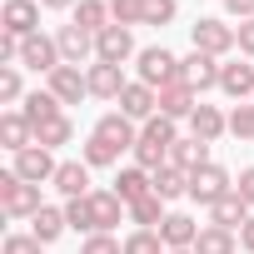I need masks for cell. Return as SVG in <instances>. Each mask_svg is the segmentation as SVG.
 <instances>
[{
	"label": "cell",
	"mask_w": 254,
	"mask_h": 254,
	"mask_svg": "<svg viewBox=\"0 0 254 254\" xmlns=\"http://www.w3.org/2000/svg\"><path fill=\"white\" fill-rule=\"evenodd\" d=\"M65 60H60V45H55V35H45V30H35V35H25L20 40V70H35V75H55Z\"/></svg>",
	"instance_id": "obj_8"
},
{
	"label": "cell",
	"mask_w": 254,
	"mask_h": 254,
	"mask_svg": "<svg viewBox=\"0 0 254 254\" xmlns=\"http://www.w3.org/2000/svg\"><path fill=\"white\" fill-rule=\"evenodd\" d=\"M125 254H170V249H165L160 229H130L125 234Z\"/></svg>",
	"instance_id": "obj_33"
},
{
	"label": "cell",
	"mask_w": 254,
	"mask_h": 254,
	"mask_svg": "<svg viewBox=\"0 0 254 254\" xmlns=\"http://www.w3.org/2000/svg\"><path fill=\"white\" fill-rule=\"evenodd\" d=\"M170 254H194V249H170Z\"/></svg>",
	"instance_id": "obj_48"
},
{
	"label": "cell",
	"mask_w": 254,
	"mask_h": 254,
	"mask_svg": "<svg viewBox=\"0 0 254 254\" xmlns=\"http://www.w3.org/2000/svg\"><path fill=\"white\" fill-rule=\"evenodd\" d=\"M85 204H90V229L95 234H115L125 219H130V204H125L115 190H95V194H85Z\"/></svg>",
	"instance_id": "obj_7"
},
{
	"label": "cell",
	"mask_w": 254,
	"mask_h": 254,
	"mask_svg": "<svg viewBox=\"0 0 254 254\" xmlns=\"http://www.w3.org/2000/svg\"><path fill=\"white\" fill-rule=\"evenodd\" d=\"M95 140H105L115 155H125V150H135L140 145V125L130 120V115H120V110H105L100 120H95V130H90Z\"/></svg>",
	"instance_id": "obj_6"
},
{
	"label": "cell",
	"mask_w": 254,
	"mask_h": 254,
	"mask_svg": "<svg viewBox=\"0 0 254 254\" xmlns=\"http://www.w3.org/2000/svg\"><path fill=\"white\" fill-rule=\"evenodd\" d=\"M45 90H50L60 105H80V100L90 95V80H85L80 65H60L55 75H45Z\"/></svg>",
	"instance_id": "obj_16"
},
{
	"label": "cell",
	"mask_w": 254,
	"mask_h": 254,
	"mask_svg": "<svg viewBox=\"0 0 254 254\" xmlns=\"http://www.w3.org/2000/svg\"><path fill=\"white\" fill-rule=\"evenodd\" d=\"M234 190H239V199H244V204L254 209V165H244V170H239V180H234Z\"/></svg>",
	"instance_id": "obj_44"
},
{
	"label": "cell",
	"mask_w": 254,
	"mask_h": 254,
	"mask_svg": "<svg viewBox=\"0 0 254 254\" xmlns=\"http://www.w3.org/2000/svg\"><path fill=\"white\" fill-rule=\"evenodd\" d=\"M0 254H45V244L25 229V234H5V249H0Z\"/></svg>",
	"instance_id": "obj_40"
},
{
	"label": "cell",
	"mask_w": 254,
	"mask_h": 254,
	"mask_svg": "<svg viewBox=\"0 0 254 254\" xmlns=\"http://www.w3.org/2000/svg\"><path fill=\"white\" fill-rule=\"evenodd\" d=\"M194 110H199V95H194L185 80H175V85L160 90V115H165V120H190Z\"/></svg>",
	"instance_id": "obj_21"
},
{
	"label": "cell",
	"mask_w": 254,
	"mask_h": 254,
	"mask_svg": "<svg viewBox=\"0 0 254 254\" xmlns=\"http://www.w3.org/2000/svg\"><path fill=\"white\" fill-rule=\"evenodd\" d=\"M0 30H10V35H35L40 30V0H5L0 5Z\"/></svg>",
	"instance_id": "obj_14"
},
{
	"label": "cell",
	"mask_w": 254,
	"mask_h": 254,
	"mask_svg": "<svg viewBox=\"0 0 254 254\" xmlns=\"http://www.w3.org/2000/svg\"><path fill=\"white\" fill-rule=\"evenodd\" d=\"M65 199H85V194H95L90 190V165L85 160H60V170H55V180H50Z\"/></svg>",
	"instance_id": "obj_20"
},
{
	"label": "cell",
	"mask_w": 254,
	"mask_h": 254,
	"mask_svg": "<svg viewBox=\"0 0 254 254\" xmlns=\"http://www.w3.org/2000/svg\"><path fill=\"white\" fill-rule=\"evenodd\" d=\"M135 55H140L135 50V30L110 25V30L95 35V60H105V65H125V60H135Z\"/></svg>",
	"instance_id": "obj_12"
},
{
	"label": "cell",
	"mask_w": 254,
	"mask_h": 254,
	"mask_svg": "<svg viewBox=\"0 0 254 254\" xmlns=\"http://www.w3.org/2000/svg\"><path fill=\"white\" fill-rule=\"evenodd\" d=\"M175 140H180L175 120L155 115V120H145V125H140V145H135L130 155H135V165H140V170H150V175H155V170H165V165H170Z\"/></svg>",
	"instance_id": "obj_1"
},
{
	"label": "cell",
	"mask_w": 254,
	"mask_h": 254,
	"mask_svg": "<svg viewBox=\"0 0 254 254\" xmlns=\"http://www.w3.org/2000/svg\"><path fill=\"white\" fill-rule=\"evenodd\" d=\"M70 140H75V120H70V115H55V120L35 125V145H45V150H60V145H70Z\"/></svg>",
	"instance_id": "obj_31"
},
{
	"label": "cell",
	"mask_w": 254,
	"mask_h": 254,
	"mask_svg": "<svg viewBox=\"0 0 254 254\" xmlns=\"http://www.w3.org/2000/svg\"><path fill=\"white\" fill-rule=\"evenodd\" d=\"M85 80H90V100H120L125 95V65H105V60H95V65H85Z\"/></svg>",
	"instance_id": "obj_15"
},
{
	"label": "cell",
	"mask_w": 254,
	"mask_h": 254,
	"mask_svg": "<svg viewBox=\"0 0 254 254\" xmlns=\"http://www.w3.org/2000/svg\"><path fill=\"white\" fill-rule=\"evenodd\" d=\"M10 170H15L20 180H30V185H50V180H55V170H60V160H55V150L30 145V150L10 155Z\"/></svg>",
	"instance_id": "obj_11"
},
{
	"label": "cell",
	"mask_w": 254,
	"mask_h": 254,
	"mask_svg": "<svg viewBox=\"0 0 254 254\" xmlns=\"http://www.w3.org/2000/svg\"><path fill=\"white\" fill-rule=\"evenodd\" d=\"M170 165H180V170H190V175H194V170H204V165H209V145H204V140H194V135H180V140H175V150H170Z\"/></svg>",
	"instance_id": "obj_25"
},
{
	"label": "cell",
	"mask_w": 254,
	"mask_h": 254,
	"mask_svg": "<svg viewBox=\"0 0 254 254\" xmlns=\"http://www.w3.org/2000/svg\"><path fill=\"white\" fill-rule=\"evenodd\" d=\"M234 55L254 60V20H239V25H234Z\"/></svg>",
	"instance_id": "obj_42"
},
{
	"label": "cell",
	"mask_w": 254,
	"mask_h": 254,
	"mask_svg": "<svg viewBox=\"0 0 254 254\" xmlns=\"http://www.w3.org/2000/svg\"><path fill=\"white\" fill-rule=\"evenodd\" d=\"M180 5L175 0H145V25H175Z\"/></svg>",
	"instance_id": "obj_39"
},
{
	"label": "cell",
	"mask_w": 254,
	"mask_h": 254,
	"mask_svg": "<svg viewBox=\"0 0 254 254\" xmlns=\"http://www.w3.org/2000/svg\"><path fill=\"white\" fill-rule=\"evenodd\" d=\"M40 209H45L40 185L20 180L15 170H5V175H0V214H5V219H35Z\"/></svg>",
	"instance_id": "obj_2"
},
{
	"label": "cell",
	"mask_w": 254,
	"mask_h": 254,
	"mask_svg": "<svg viewBox=\"0 0 254 254\" xmlns=\"http://www.w3.org/2000/svg\"><path fill=\"white\" fill-rule=\"evenodd\" d=\"M224 194H234V175H229L224 165H214V160H209L204 170H194V175H190V199H194V204L214 209Z\"/></svg>",
	"instance_id": "obj_5"
},
{
	"label": "cell",
	"mask_w": 254,
	"mask_h": 254,
	"mask_svg": "<svg viewBox=\"0 0 254 254\" xmlns=\"http://www.w3.org/2000/svg\"><path fill=\"white\" fill-rule=\"evenodd\" d=\"M80 160H85L90 170H110V165H120V155H115V150H110L105 140H95V135H90V140L80 145Z\"/></svg>",
	"instance_id": "obj_36"
},
{
	"label": "cell",
	"mask_w": 254,
	"mask_h": 254,
	"mask_svg": "<svg viewBox=\"0 0 254 254\" xmlns=\"http://www.w3.org/2000/svg\"><path fill=\"white\" fill-rule=\"evenodd\" d=\"M40 5H45V10H75L80 0H40Z\"/></svg>",
	"instance_id": "obj_47"
},
{
	"label": "cell",
	"mask_w": 254,
	"mask_h": 254,
	"mask_svg": "<svg viewBox=\"0 0 254 254\" xmlns=\"http://www.w3.org/2000/svg\"><path fill=\"white\" fill-rule=\"evenodd\" d=\"M70 25H80L85 35L110 30V25H115V20H110V0H80V5L70 10Z\"/></svg>",
	"instance_id": "obj_24"
},
{
	"label": "cell",
	"mask_w": 254,
	"mask_h": 254,
	"mask_svg": "<svg viewBox=\"0 0 254 254\" xmlns=\"http://www.w3.org/2000/svg\"><path fill=\"white\" fill-rule=\"evenodd\" d=\"M65 229H70V219H65V204H60V209H55V204H45V209L30 219V234H35L40 244H55Z\"/></svg>",
	"instance_id": "obj_29"
},
{
	"label": "cell",
	"mask_w": 254,
	"mask_h": 254,
	"mask_svg": "<svg viewBox=\"0 0 254 254\" xmlns=\"http://www.w3.org/2000/svg\"><path fill=\"white\" fill-rule=\"evenodd\" d=\"M65 219H70L75 234H95V229H90V204H85V199H65Z\"/></svg>",
	"instance_id": "obj_41"
},
{
	"label": "cell",
	"mask_w": 254,
	"mask_h": 254,
	"mask_svg": "<svg viewBox=\"0 0 254 254\" xmlns=\"http://www.w3.org/2000/svg\"><path fill=\"white\" fill-rule=\"evenodd\" d=\"M115 105H120V115H130L135 125H145V120L160 115V90H150L145 80H130V85H125V95H120Z\"/></svg>",
	"instance_id": "obj_13"
},
{
	"label": "cell",
	"mask_w": 254,
	"mask_h": 254,
	"mask_svg": "<svg viewBox=\"0 0 254 254\" xmlns=\"http://www.w3.org/2000/svg\"><path fill=\"white\" fill-rule=\"evenodd\" d=\"M219 95H224V100H234V105L254 100V60L229 55V60L219 65Z\"/></svg>",
	"instance_id": "obj_9"
},
{
	"label": "cell",
	"mask_w": 254,
	"mask_h": 254,
	"mask_svg": "<svg viewBox=\"0 0 254 254\" xmlns=\"http://www.w3.org/2000/svg\"><path fill=\"white\" fill-rule=\"evenodd\" d=\"M0 145H5L10 155H20V150L35 145V130H30V120H25L20 110H5V115H0Z\"/></svg>",
	"instance_id": "obj_22"
},
{
	"label": "cell",
	"mask_w": 254,
	"mask_h": 254,
	"mask_svg": "<svg viewBox=\"0 0 254 254\" xmlns=\"http://www.w3.org/2000/svg\"><path fill=\"white\" fill-rule=\"evenodd\" d=\"M219 65H224V60H214V55H204V50H190V55H180V80H185L194 95L219 90Z\"/></svg>",
	"instance_id": "obj_10"
},
{
	"label": "cell",
	"mask_w": 254,
	"mask_h": 254,
	"mask_svg": "<svg viewBox=\"0 0 254 254\" xmlns=\"http://www.w3.org/2000/svg\"><path fill=\"white\" fill-rule=\"evenodd\" d=\"M249 214H254V209H249V204L239 199V190H234V194H224V199L209 209V224H219V229H234V234H239Z\"/></svg>",
	"instance_id": "obj_27"
},
{
	"label": "cell",
	"mask_w": 254,
	"mask_h": 254,
	"mask_svg": "<svg viewBox=\"0 0 254 254\" xmlns=\"http://www.w3.org/2000/svg\"><path fill=\"white\" fill-rule=\"evenodd\" d=\"M110 20L125 25V30L145 25V0H110Z\"/></svg>",
	"instance_id": "obj_35"
},
{
	"label": "cell",
	"mask_w": 254,
	"mask_h": 254,
	"mask_svg": "<svg viewBox=\"0 0 254 254\" xmlns=\"http://www.w3.org/2000/svg\"><path fill=\"white\" fill-rule=\"evenodd\" d=\"M224 15L229 20H254V0H224Z\"/></svg>",
	"instance_id": "obj_45"
},
{
	"label": "cell",
	"mask_w": 254,
	"mask_h": 254,
	"mask_svg": "<svg viewBox=\"0 0 254 254\" xmlns=\"http://www.w3.org/2000/svg\"><path fill=\"white\" fill-rule=\"evenodd\" d=\"M199 219L194 214H185V209H170L165 214V224H160V239H165V249H194V239H199Z\"/></svg>",
	"instance_id": "obj_17"
},
{
	"label": "cell",
	"mask_w": 254,
	"mask_h": 254,
	"mask_svg": "<svg viewBox=\"0 0 254 254\" xmlns=\"http://www.w3.org/2000/svg\"><path fill=\"white\" fill-rule=\"evenodd\" d=\"M135 80H145L150 90L175 85V80H180V55L165 50V45H145V50L135 55Z\"/></svg>",
	"instance_id": "obj_3"
},
{
	"label": "cell",
	"mask_w": 254,
	"mask_h": 254,
	"mask_svg": "<svg viewBox=\"0 0 254 254\" xmlns=\"http://www.w3.org/2000/svg\"><path fill=\"white\" fill-rule=\"evenodd\" d=\"M229 135L234 140H254V100H244V105L229 110Z\"/></svg>",
	"instance_id": "obj_37"
},
{
	"label": "cell",
	"mask_w": 254,
	"mask_h": 254,
	"mask_svg": "<svg viewBox=\"0 0 254 254\" xmlns=\"http://www.w3.org/2000/svg\"><path fill=\"white\" fill-rule=\"evenodd\" d=\"M155 194H160L165 204H175V199H190V170H180V165H165V170H155Z\"/></svg>",
	"instance_id": "obj_26"
},
{
	"label": "cell",
	"mask_w": 254,
	"mask_h": 254,
	"mask_svg": "<svg viewBox=\"0 0 254 254\" xmlns=\"http://www.w3.org/2000/svg\"><path fill=\"white\" fill-rule=\"evenodd\" d=\"M190 135H194V140H204V145L224 140V135H229V115H224L219 105H204V100H199V110L190 115Z\"/></svg>",
	"instance_id": "obj_19"
},
{
	"label": "cell",
	"mask_w": 254,
	"mask_h": 254,
	"mask_svg": "<svg viewBox=\"0 0 254 254\" xmlns=\"http://www.w3.org/2000/svg\"><path fill=\"white\" fill-rule=\"evenodd\" d=\"M80 254H125V239H115V234H85Z\"/></svg>",
	"instance_id": "obj_38"
},
{
	"label": "cell",
	"mask_w": 254,
	"mask_h": 254,
	"mask_svg": "<svg viewBox=\"0 0 254 254\" xmlns=\"http://www.w3.org/2000/svg\"><path fill=\"white\" fill-rule=\"evenodd\" d=\"M0 105H25V80H20V65H0Z\"/></svg>",
	"instance_id": "obj_34"
},
{
	"label": "cell",
	"mask_w": 254,
	"mask_h": 254,
	"mask_svg": "<svg viewBox=\"0 0 254 254\" xmlns=\"http://www.w3.org/2000/svg\"><path fill=\"white\" fill-rule=\"evenodd\" d=\"M20 115L30 120V130H35V125H45V120H55V115H65V105L50 95V90H30L25 95V105H20Z\"/></svg>",
	"instance_id": "obj_28"
},
{
	"label": "cell",
	"mask_w": 254,
	"mask_h": 254,
	"mask_svg": "<svg viewBox=\"0 0 254 254\" xmlns=\"http://www.w3.org/2000/svg\"><path fill=\"white\" fill-rule=\"evenodd\" d=\"M0 65H20V35L0 30Z\"/></svg>",
	"instance_id": "obj_43"
},
{
	"label": "cell",
	"mask_w": 254,
	"mask_h": 254,
	"mask_svg": "<svg viewBox=\"0 0 254 254\" xmlns=\"http://www.w3.org/2000/svg\"><path fill=\"white\" fill-rule=\"evenodd\" d=\"M55 45H60V60L65 65H95V35H85L80 25H60L55 30Z\"/></svg>",
	"instance_id": "obj_18"
},
{
	"label": "cell",
	"mask_w": 254,
	"mask_h": 254,
	"mask_svg": "<svg viewBox=\"0 0 254 254\" xmlns=\"http://www.w3.org/2000/svg\"><path fill=\"white\" fill-rule=\"evenodd\" d=\"M165 214H170V209H165V199H160V194H145V199H135V204H130V224H135V229H160V224H165Z\"/></svg>",
	"instance_id": "obj_32"
},
{
	"label": "cell",
	"mask_w": 254,
	"mask_h": 254,
	"mask_svg": "<svg viewBox=\"0 0 254 254\" xmlns=\"http://www.w3.org/2000/svg\"><path fill=\"white\" fill-rule=\"evenodd\" d=\"M194 254H239V234L219 229V224H204L199 239H194Z\"/></svg>",
	"instance_id": "obj_30"
},
{
	"label": "cell",
	"mask_w": 254,
	"mask_h": 254,
	"mask_svg": "<svg viewBox=\"0 0 254 254\" xmlns=\"http://www.w3.org/2000/svg\"><path fill=\"white\" fill-rule=\"evenodd\" d=\"M115 194H120L125 204H135V199L155 194V175H150V170H140V165H125V170L115 175Z\"/></svg>",
	"instance_id": "obj_23"
},
{
	"label": "cell",
	"mask_w": 254,
	"mask_h": 254,
	"mask_svg": "<svg viewBox=\"0 0 254 254\" xmlns=\"http://www.w3.org/2000/svg\"><path fill=\"white\" fill-rule=\"evenodd\" d=\"M190 40H194V50H204L214 60H229L234 55V25H224L219 15H199L190 25Z\"/></svg>",
	"instance_id": "obj_4"
},
{
	"label": "cell",
	"mask_w": 254,
	"mask_h": 254,
	"mask_svg": "<svg viewBox=\"0 0 254 254\" xmlns=\"http://www.w3.org/2000/svg\"><path fill=\"white\" fill-rule=\"evenodd\" d=\"M239 249H244V254H254V214H249V219H244V229H239Z\"/></svg>",
	"instance_id": "obj_46"
}]
</instances>
